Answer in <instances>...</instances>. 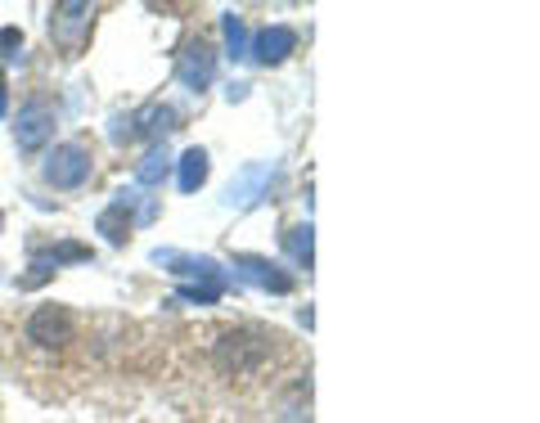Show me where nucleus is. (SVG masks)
<instances>
[{
  "mask_svg": "<svg viewBox=\"0 0 540 423\" xmlns=\"http://www.w3.org/2000/svg\"><path fill=\"white\" fill-rule=\"evenodd\" d=\"M275 347H279L275 333H257V329L225 333V338L216 342V369H221V374H234V378H248L266 365Z\"/></svg>",
  "mask_w": 540,
  "mask_h": 423,
  "instance_id": "f257e3e1",
  "label": "nucleus"
},
{
  "mask_svg": "<svg viewBox=\"0 0 540 423\" xmlns=\"http://www.w3.org/2000/svg\"><path fill=\"white\" fill-rule=\"evenodd\" d=\"M41 176L50 180L54 189H81L90 180V149L86 144H54Z\"/></svg>",
  "mask_w": 540,
  "mask_h": 423,
  "instance_id": "f03ea898",
  "label": "nucleus"
},
{
  "mask_svg": "<svg viewBox=\"0 0 540 423\" xmlns=\"http://www.w3.org/2000/svg\"><path fill=\"white\" fill-rule=\"evenodd\" d=\"M90 18H95V9L81 5V0L54 5V14H50V36H54V45H59L63 54H81V45H86V36H90Z\"/></svg>",
  "mask_w": 540,
  "mask_h": 423,
  "instance_id": "7ed1b4c3",
  "label": "nucleus"
},
{
  "mask_svg": "<svg viewBox=\"0 0 540 423\" xmlns=\"http://www.w3.org/2000/svg\"><path fill=\"white\" fill-rule=\"evenodd\" d=\"M54 135V104L45 95H32L23 108H18V122H14V140L23 153H36L45 140Z\"/></svg>",
  "mask_w": 540,
  "mask_h": 423,
  "instance_id": "20e7f679",
  "label": "nucleus"
},
{
  "mask_svg": "<svg viewBox=\"0 0 540 423\" xmlns=\"http://www.w3.org/2000/svg\"><path fill=\"white\" fill-rule=\"evenodd\" d=\"M72 311L68 306H36L32 320H27V342H36V347H63V342H72Z\"/></svg>",
  "mask_w": 540,
  "mask_h": 423,
  "instance_id": "39448f33",
  "label": "nucleus"
},
{
  "mask_svg": "<svg viewBox=\"0 0 540 423\" xmlns=\"http://www.w3.org/2000/svg\"><path fill=\"white\" fill-rule=\"evenodd\" d=\"M234 270H239L243 279H252L257 288H266V293H293V275L279 270L275 261H266V257H234Z\"/></svg>",
  "mask_w": 540,
  "mask_h": 423,
  "instance_id": "423d86ee",
  "label": "nucleus"
},
{
  "mask_svg": "<svg viewBox=\"0 0 540 423\" xmlns=\"http://www.w3.org/2000/svg\"><path fill=\"white\" fill-rule=\"evenodd\" d=\"M293 50H297V32H293V27H279V23L275 27H261L257 41L248 45V54H252V59H261L266 68H270V63H284Z\"/></svg>",
  "mask_w": 540,
  "mask_h": 423,
  "instance_id": "0eeeda50",
  "label": "nucleus"
},
{
  "mask_svg": "<svg viewBox=\"0 0 540 423\" xmlns=\"http://www.w3.org/2000/svg\"><path fill=\"white\" fill-rule=\"evenodd\" d=\"M212 72H216V50L207 41H189L185 54H180V81L189 90H203L212 81Z\"/></svg>",
  "mask_w": 540,
  "mask_h": 423,
  "instance_id": "6e6552de",
  "label": "nucleus"
},
{
  "mask_svg": "<svg viewBox=\"0 0 540 423\" xmlns=\"http://www.w3.org/2000/svg\"><path fill=\"white\" fill-rule=\"evenodd\" d=\"M207 153L203 149H185L180 153V167H176V185H180V194H194V189H203V180H207Z\"/></svg>",
  "mask_w": 540,
  "mask_h": 423,
  "instance_id": "1a4fd4ad",
  "label": "nucleus"
},
{
  "mask_svg": "<svg viewBox=\"0 0 540 423\" xmlns=\"http://www.w3.org/2000/svg\"><path fill=\"white\" fill-rule=\"evenodd\" d=\"M167 171H171V153L162 149V144H153V149L140 158V167H135V185L153 189V185H162V180H167Z\"/></svg>",
  "mask_w": 540,
  "mask_h": 423,
  "instance_id": "9d476101",
  "label": "nucleus"
},
{
  "mask_svg": "<svg viewBox=\"0 0 540 423\" xmlns=\"http://www.w3.org/2000/svg\"><path fill=\"white\" fill-rule=\"evenodd\" d=\"M95 230L104 234L108 243H126V234H131V207H122V203H113V207H104L99 212V221H95Z\"/></svg>",
  "mask_w": 540,
  "mask_h": 423,
  "instance_id": "9b49d317",
  "label": "nucleus"
},
{
  "mask_svg": "<svg viewBox=\"0 0 540 423\" xmlns=\"http://www.w3.org/2000/svg\"><path fill=\"white\" fill-rule=\"evenodd\" d=\"M261 180H270V167H248L230 189H225V203H230V207H248L252 198H257Z\"/></svg>",
  "mask_w": 540,
  "mask_h": 423,
  "instance_id": "f8f14e48",
  "label": "nucleus"
},
{
  "mask_svg": "<svg viewBox=\"0 0 540 423\" xmlns=\"http://www.w3.org/2000/svg\"><path fill=\"white\" fill-rule=\"evenodd\" d=\"M284 248L288 257L297 261V266L311 270V257H315V239H311V225H293V230L284 234Z\"/></svg>",
  "mask_w": 540,
  "mask_h": 423,
  "instance_id": "ddd939ff",
  "label": "nucleus"
},
{
  "mask_svg": "<svg viewBox=\"0 0 540 423\" xmlns=\"http://www.w3.org/2000/svg\"><path fill=\"white\" fill-rule=\"evenodd\" d=\"M221 32H225V50H230V59H248V27H243L239 14H225L221 18Z\"/></svg>",
  "mask_w": 540,
  "mask_h": 423,
  "instance_id": "4468645a",
  "label": "nucleus"
},
{
  "mask_svg": "<svg viewBox=\"0 0 540 423\" xmlns=\"http://www.w3.org/2000/svg\"><path fill=\"white\" fill-rule=\"evenodd\" d=\"M135 122H140V131H149V135H167L171 126H176V113H171L167 104H149Z\"/></svg>",
  "mask_w": 540,
  "mask_h": 423,
  "instance_id": "2eb2a0df",
  "label": "nucleus"
},
{
  "mask_svg": "<svg viewBox=\"0 0 540 423\" xmlns=\"http://www.w3.org/2000/svg\"><path fill=\"white\" fill-rule=\"evenodd\" d=\"M221 293H225V284H185L180 288V297H185V302H198V306H212Z\"/></svg>",
  "mask_w": 540,
  "mask_h": 423,
  "instance_id": "dca6fc26",
  "label": "nucleus"
},
{
  "mask_svg": "<svg viewBox=\"0 0 540 423\" xmlns=\"http://www.w3.org/2000/svg\"><path fill=\"white\" fill-rule=\"evenodd\" d=\"M18 50H23V32H18V27H0V54H5V59H18Z\"/></svg>",
  "mask_w": 540,
  "mask_h": 423,
  "instance_id": "f3484780",
  "label": "nucleus"
},
{
  "mask_svg": "<svg viewBox=\"0 0 540 423\" xmlns=\"http://www.w3.org/2000/svg\"><path fill=\"white\" fill-rule=\"evenodd\" d=\"M9 113V86H5V72H0V117Z\"/></svg>",
  "mask_w": 540,
  "mask_h": 423,
  "instance_id": "a211bd4d",
  "label": "nucleus"
},
{
  "mask_svg": "<svg viewBox=\"0 0 540 423\" xmlns=\"http://www.w3.org/2000/svg\"><path fill=\"white\" fill-rule=\"evenodd\" d=\"M0 225H5V212H0Z\"/></svg>",
  "mask_w": 540,
  "mask_h": 423,
  "instance_id": "6ab92c4d",
  "label": "nucleus"
}]
</instances>
